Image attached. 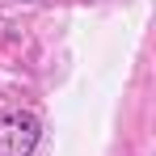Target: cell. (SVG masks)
<instances>
[{
	"label": "cell",
	"mask_w": 156,
	"mask_h": 156,
	"mask_svg": "<svg viewBox=\"0 0 156 156\" xmlns=\"http://www.w3.org/2000/svg\"><path fill=\"white\" fill-rule=\"evenodd\" d=\"M38 118L26 110H0V156H30L38 148Z\"/></svg>",
	"instance_id": "6da1fadb"
}]
</instances>
